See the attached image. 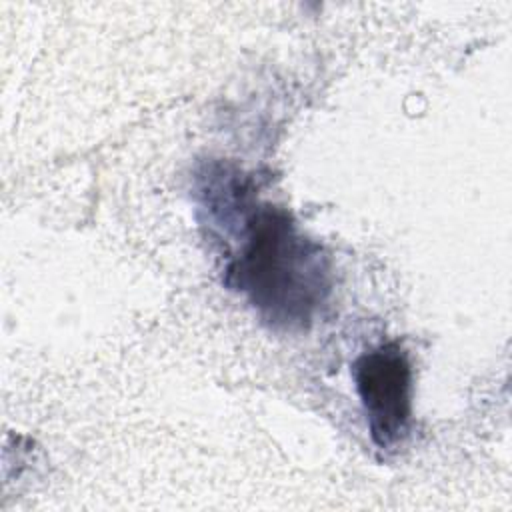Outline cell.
Segmentation results:
<instances>
[{
    "mask_svg": "<svg viewBox=\"0 0 512 512\" xmlns=\"http://www.w3.org/2000/svg\"><path fill=\"white\" fill-rule=\"evenodd\" d=\"M208 224L234 232L222 282L242 294L258 318L280 332H306L334 288L332 260L290 210L260 202L254 180L226 162H208L196 176Z\"/></svg>",
    "mask_w": 512,
    "mask_h": 512,
    "instance_id": "obj_1",
    "label": "cell"
},
{
    "mask_svg": "<svg viewBox=\"0 0 512 512\" xmlns=\"http://www.w3.org/2000/svg\"><path fill=\"white\" fill-rule=\"evenodd\" d=\"M352 378L374 446L396 450L412 428L414 372L406 348L380 342L354 360Z\"/></svg>",
    "mask_w": 512,
    "mask_h": 512,
    "instance_id": "obj_2",
    "label": "cell"
}]
</instances>
